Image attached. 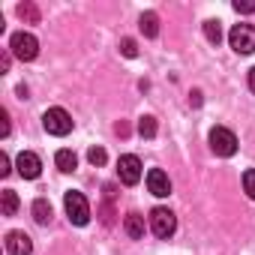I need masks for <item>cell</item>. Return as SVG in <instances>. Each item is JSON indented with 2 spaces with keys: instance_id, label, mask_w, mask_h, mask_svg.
<instances>
[{
  "instance_id": "cell-1",
  "label": "cell",
  "mask_w": 255,
  "mask_h": 255,
  "mask_svg": "<svg viewBox=\"0 0 255 255\" xmlns=\"http://www.w3.org/2000/svg\"><path fill=\"white\" fill-rule=\"evenodd\" d=\"M63 207H66V216H69L72 225H87V222H90V204H87V198H84L81 192H75V189L66 192Z\"/></svg>"
},
{
  "instance_id": "cell-2",
  "label": "cell",
  "mask_w": 255,
  "mask_h": 255,
  "mask_svg": "<svg viewBox=\"0 0 255 255\" xmlns=\"http://www.w3.org/2000/svg\"><path fill=\"white\" fill-rule=\"evenodd\" d=\"M150 231H153L159 240H168V237L177 231V216H174L168 207H153V210H150Z\"/></svg>"
},
{
  "instance_id": "cell-3",
  "label": "cell",
  "mask_w": 255,
  "mask_h": 255,
  "mask_svg": "<svg viewBox=\"0 0 255 255\" xmlns=\"http://www.w3.org/2000/svg\"><path fill=\"white\" fill-rule=\"evenodd\" d=\"M42 126L48 135H69L72 132V117L66 108H48L42 114Z\"/></svg>"
},
{
  "instance_id": "cell-4",
  "label": "cell",
  "mask_w": 255,
  "mask_h": 255,
  "mask_svg": "<svg viewBox=\"0 0 255 255\" xmlns=\"http://www.w3.org/2000/svg\"><path fill=\"white\" fill-rule=\"evenodd\" d=\"M9 51H12V57H18V60H33V57L39 54V42H36L33 33L18 30V33H12V39H9Z\"/></svg>"
},
{
  "instance_id": "cell-5",
  "label": "cell",
  "mask_w": 255,
  "mask_h": 255,
  "mask_svg": "<svg viewBox=\"0 0 255 255\" xmlns=\"http://www.w3.org/2000/svg\"><path fill=\"white\" fill-rule=\"evenodd\" d=\"M228 42L237 54H252L255 51V27L252 24H234L228 33Z\"/></svg>"
},
{
  "instance_id": "cell-6",
  "label": "cell",
  "mask_w": 255,
  "mask_h": 255,
  "mask_svg": "<svg viewBox=\"0 0 255 255\" xmlns=\"http://www.w3.org/2000/svg\"><path fill=\"white\" fill-rule=\"evenodd\" d=\"M210 147H213L216 156H234L237 153V138L225 126H213L210 129Z\"/></svg>"
},
{
  "instance_id": "cell-7",
  "label": "cell",
  "mask_w": 255,
  "mask_h": 255,
  "mask_svg": "<svg viewBox=\"0 0 255 255\" xmlns=\"http://www.w3.org/2000/svg\"><path fill=\"white\" fill-rule=\"evenodd\" d=\"M117 177H120V183H126V186H135V183L141 180V159L132 156V153L120 156V159H117Z\"/></svg>"
},
{
  "instance_id": "cell-8",
  "label": "cell",
  "mask_w": 255,
  "mask_h": 255,
  "mask_svg": "<svg viewBox=\"0 0 255 255\" xmlns=\"http://www.w3.org/2000/svg\"><path fill=\"white\" fill-rule=\"evenodd\" d=\"M15 168H18V174H21L24 180H36V177L42 174V159H39L36 153H30V150H21L18 159H15Z\"/></svg>"
},
{
  "instance_id": "cell-9",
  "label": "cell",
  "mask_w": 255,
  "mask_h": 255,
  "mask_svg": "<svg viewBox=\"0 0 255 255\" xmlns=\"http://www.w3.org/2000/svg\"><path fill=\"white\" fill-rule=\"evenodd\" d=\"M147 189H150L156 198H168V195H171V180H168V174L159 171V168H150V171H147Z\"/></svg>"
},
{
  "instance_id": "cell-10",
  "label": "cell",
  "mask_w": 255,
  "mask_h": 255,
  "mask_svg": "<svg viewBox=\"0 0 255 255\" xmlns=\"http://www.w3.org/2000/svg\"><path fill=\"white\" fill-rule=\"evenodd\" d=\"M6 252L9 255H30L33 252V240L24 231H9L6 234Z\"/></svg>"
},
{
  "instance_id": "cell-11",
  "label": "cell",
  "mask_w": 255,
  "mask_h": 255,
  "mask_svg": "<svg viewBox=\"0 0 255 255\" xmlns=\"http://www.w3.org/2000/svg\"><path fill=\"white\" fill-rule=\"evenodd\" d=\"M123 228H126V234H129L132 240H141L144 237V216L141 213H126Z\"/></svg>"
},
{
  "instance_id": "cell-12",
  "label": "cell",
  "mask_w": 255,
  "mask_h": 255,
  "mask_svg": "<svg viewBox=\"0 0 255 255\" xmlns=\"http://www.w3.org/2000/svg\"><path fill=\"white\" fill-rule=\"evenodd\" d=\"M138 27H141V33H144L147 39L159 36V15H156V12H144V15L138 18Z\"/></svg>"
},
{
  "instance_id": "cell-13",
  "label": "cell",
  "mask_w": 255,
  "mask_h": 255,
  "mask_svg": "<svg viewBox=\"0 0 255 255\" xmlns=\"http://www.w3.org/2000/svg\"><path fill=\"white\" fill-rule=\"evenodd\" d=\"M54 162H57V168H60V171H66V174H69V171H75L78 156H75L72 150H57V153H54Z\"/></svg>"
},
{
  "instance_id": "cell-14",
  "label": "cell",
  "mask_w": 255,
  "mask_h": 255,
  "mask_svg": "<svg viewBox=\"0 0 255 255\" xmlns=\"http://www.w3.org/2000/svg\"><path fill=\"white\" fill-rule=\"evenodd\" d=\"M33 219H36L39 225H48V222H51V204H48L45 198H36V201H33Z\"/></svg>"
},
{
  "instance_id": "cell-15",
  "label": "cell",
  "mask_w": 255,
  "mask_h": 255,
  "mask_svg": "<svg viewBox=\"0 0 255 255\" xmlns=\"http://www.w3.org/2000/svg\"><path fill=\"white\" fill-rule=\"evenodd\" d=\"M0 207H3V216H12L18 210V195L12 189H3L0 192Z\"/></svg>"
},
{
  "instance_id": "cell-16",
  "label": "cell",
  "mask_w": 255,
  "mask_h": 255,
  "mask_svg": "<svg viewBox=\"0 0 255 255\" xmlns=\"http://www.w3.org/2000/svg\"><path fill=\"white\" fill-rule=\"evenodd\" d=\"M138 135H141V138H153V135H156V117H153V114H144V117L138 120Z\"/></svg>"
},
{
  "instance_id": "cell-17",
  "label": "cell",
  "mask_w": 255,
  "mask_h": 255,
  "mask_svg": "<svg viewBox=\"0 0 255 255\" xmlns=\"http://www.w3.org/2000/svg\"><path fill=\"white\" fill-rule=\"evenodd\" d=\"M204 36H207V42L219 45V39H222V27H219V21H204Z\"/></svg>"
},
{
  "instance_id": "cell-18",
  "label": "cell",
  "mask_w": 255,
  "mask_h": 255,
  "mask_svg": "<svg viewBox=\"0 0 255 255\" xmlns=\"http://www.w3.org/2000/svg\"><path fill=\"white\" fill-rule=\"evenodd\" d=\"M18 15H21L24 21H30V24L39 21V9H36L33 3H21V6H18Z\"/></svg>"
},
{
  "instance_id": "cell-19",
  "label": "cell",
  "mask_w": 255,
  "mask_h": 255,
  "mask_svg": "<svg viewBox=\"0 0 255 255\" xmlns=\"http://www.w3.org/2000/svg\"><path fill=\"white\" fill-rule=\"evenodd\" d=\"M243 189H246V195L255 201V168H249V171H243Z\"/></svg>"
},
{
  "instance_id": "cell-20",
  "label": "cell",
  "mask_w": 255,
  "mask_h": 255,
  "mask_svg": "<svg viewBox=\"0 0 255 255\" xmlns=\"http://www.w3.org/2000/svg\"><path fill=\"white\" fill-rule=\"evenodd\" d=\"M120 51H123V57H138V45H135V39H123V42H120Z\"/></svg>"
},
{
  "instance_id": "cell-21",
  "label": "cell",
  "mask_w": 255,
  "mask_h": 255,
  "mask_svg": "<svg viewBox=\"0 0 255 255\" xmlns=\"http://www.w3.org/2000/svg\"><path fill=\"white\" fill-rule=\"evenodd\" d=\"M87 159H90L93 165H105V159H108V156H105V150H102V147H90V150H87Z\"/></svg>"
},
{
  "instance_id": "cell-22",
  "label": "cell",
  "mask_w": 255,
  "mask_h": 255,
  "mask_svg": "<svg viewBox=\"0 0 255 255\" xmlns=\"http://www.w3.org/2000/svg\"><path fill=\"white\" fill-rule=\"evenodd\" d=\"M9 135V114L6 108H0V138H6Z\"/></svg>"
},
{
  "instance_id": "cell-23",
  "label": "cell",
  "mask_w": 255,
  "mask_h": 255,
  "mask_svg": "<svg viewBox=\"0 0 255 255\" xmlns=\"http://www.w3.org/2000/svg\"><path fill=\"white\" fill-rule=\"evenodd\" d=\"M234 9L237 12H255V0H243V3H240V0H234Z\"/></svg>"
},
{
  "instance_id": "cell-24",
  "label": "cell",
  "mask_w": 255,
  "mask_h": 255,
  "mask_svg": "<svg viewBox=\"0 0 255 255\" xmlns=\"http://www.w3.org/2000/svg\"><path fill=\"white\" fill-rule=\"evenodd\" d=\"M9 171H12V168H9V156H6V153H0V174L6 177Z\"/></svg>"
},
{
  "instance_id": "cell-25",
  "label": "cell",
  "mask_w": 255,
  "mask_h": 255,
  "mask_svg": "<svg viewBox=\"0 0 255 255\" xmlns=\"http://www.w3.org/2000/svg\"><path fill=\"white\" fill-rule=\"evenodd\" d=\"M0 69H3V72H9V54H3V57H0Z\"/></svg>"
},
{
  "instance_id": "cell-26",
  "label": "cell",
  "mask_w": 255,
  "mask_h": 255,
  "mask_svg": "<svg viewBox=\"0 0 255 255\" xmlns=\"http://www.w3.org/2000/svg\"><path fill=\"white\" fill-rule=\"evenodd\" d=\"M249 90H252V93H255V66H252V69H249Z\"/></svg>"
}]
</instances>
